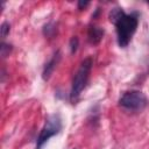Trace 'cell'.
Here are the masks:
<instances>
[{"mask_svg": "<svg viewBox=\"0 0 149 149\" xmlns=\"http://www.w3.org/2000/svg\"><path fill=\"white\" fill-rule=\"evenodd\" d=\"M9 30H10V26H9V23H8V22H3V23L1 24V28H0L1 38H5V37L8 35Z\"/></svg>", "mask_w": 149, "mask_h": 149, "instance_id": "9c48e42d", "label": "cell"}, {"mask_svg": "<svg viewBox=\"0 0 149 149\" xmlns=\"http://www.w3.org/2000/svg\"><path fill=\"white\" fill-rule=\"evenodd\" d=\"M59 59H61V51L58 50V51H56V52H55V55L52 56V58H51V59L45 64V66H44V69H43L42 77H43V79H44V80H48V79L50 78V76H51V73L54 72L55 68L57 66V64H58Z\"/></svg>", "mask_w": 149, "mask_h": 149, "instance_id": "8992f818", "label": "cell"}, {"mask_svg": "<svg viewBox=\"0 0 149 149\" xmlns=\"http://www.w3.org/2000/svg\"><path fill=\"white\" fill-rule=\"evenodd\" d=\"M104 34H105V31H104V29L101 27L94 26V24L90 26L88 30H87V40H88V42L91 44L95 45V44H98L102 40Z\"/></svg>", "mask_w": 149, "mask_h": 149, "instance_id": "5b68a950", "label": "cell"}, {"mask_svg": "<svg viewBox=\"0 0 149 149\" xmlns=\"http://www.w3.org/2000/svg\"><path fill=\"white\" fill-rule=\"evenodd\" d=\"M119 106L128 112H141L147 106V97L137 90L126 91L119 99Z\"/></svg>", "mask_w": 149, "mask_h": 149, "instance_id": "3957f363", "label": "cell"}, {"mask_svg": "<svg viewBox=\"0 0 149 149\" xmlns=\"http://www.w3.org/2000/svg\"><path fill=\"white\" fill-rule=\"evenodd\" d=\"M43 33H44V35H45L47 37H50V38H51V37H54L55 34L57 33V28H56V26H55L54 23H48V24L44 26Z\"/></svg>", "mask_w": 149, "mask_h": 149, "instance_id": "52a82bcc", "label": "cell"}, {"mask_svg": "<svg viewBox=\"0 0 149 149\" xmlns=\"http://www.w3.org/2000/svg\"><path fill=\"white\" fill-rule=\"evenodd\" d=\"M88 3H90L88 1H79L78 2V9L79 10H83L84 8H86L88 6Z\"/></svg>", "mask_w": 149, "mask_h": 149, "instance_id": "8fae6325", "label": "cell"}, {"mask_svg": "<svg viewBox=\"0 0 149 149\" xmlns=\"http://www.w3.org/2000/svg\"><path fill=\"white\" fill-rule=\"evenodd\" d=\"M78 43H79V41H78V37H77V36H73V37L70 40V49H71V52H72V54H74V52L77 51V49H78Z\"/></svg>", "mask_w": 149, "mask_h": 149, "instance_id": "30bf717a", "label": "cell"}, {"mask_svg": "<svg viewBox=\"0 0 149 149\" xmlns=\"http://www.w3.org/2000/svg\"><path fill=\"white\" fill-rule=\"evenodd\" d=\"M62 129V119L59 114H51L47 118L43 128L41 129L37 141H36V149H42L47 141L57 135Z\"/></svg>", "mask_w": 149, "mask_h": 149, "instance_id": "277c9868", "label": "cell"}, {"mask_svg": "<svg viewBox=\"0 0 149 149\" xmlns=\"http://www.w3.org/2000/svg\"><path fill=\"white\" fill-rule=\"evenodd\" d=\"M12 51V45H9V44H7V43H5V42H2L1 43V47H0V52H1V56L5 58V57H7L8 55H9V52Z\"/></svg>", "mask_w": 149, "mask_h": 149, "instance_id": "ba28073f", "label": "cell"}, {"mask_svg": "<svg viewBox=\"0 0 149 149\" xmlns=\"http://www.w3.org/2000/svg\"><path fill=\"white\" fill-rule=\"evenodd\" d=\"M92 64H93L92 57H87L80 63L79 69L77 70L74 77L72 79V86H71V91H70L71 102H76L77 99L79 98L81 91L85 88V86L87 84V80H88V77H90Z\"/></svg>", "mask_w": 149, "mask_h": 149, "instance_id": "7a4b0ae2", "label": "cell"}, {"mask_svg": "<svg viewBox=\"0 0 149 149\" xmlns=\"http://www.w3.org/2000/svg\"><path fill=\"white\" fill-rule=\"evenodd\" d=\"M109 21L115 26L118 43L121 48H126L132 41L139 24L136 14H126L122 8L115 7L109 12Z\"/></svg>", "mask_w": 149, "mask_h": 149, "instance_id": "6da1fadb", "label": "cell"}]
</instances>
